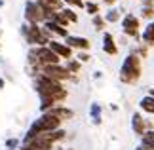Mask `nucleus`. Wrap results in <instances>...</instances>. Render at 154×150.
Instances as JSON below:
<instances>
[{"label": "nucleus", "mask_w": 154, "mask_h": 150, "mask_svg": "<svg viewBox=\"0 0 154 150\" xmlns=\"http://www.w3.org/2000/svg\"><path fill=\"white\" fill-rule=\"evenodd\" d=\"M59 127H63L61 120H59L57 116H53L51 112H44V114H40V116L31 124V127L27 129V133L23 135V139H21V145H27V142L31 139H34L36 135L50 133V131L59 129Z\"/></svg>", "instance_id": "1"}, {"label": "nucleus", "mask_w": 154, "mask_h": 150, "mask_svg": "<svg viewBox=\"0 0 154 150\" xmlns=\"http://www.w3.org/2000/svg\"><path fill=\"white\" fill-rule=\"evenodd\" d=\"M32 86H34V91L38 95H50V97H53L59 105L69 97L67 87H65L61 82H55V80H51V78L44 76V74L34 76L32 78Z\"/></svg>", "instance_id": "2"}, {"label": "nucleus", "mask_w": 154, "mask_h": 150, "mask_svg": "<svg viewBox=\"0 0 154 150\" xmlns=\"http://www.w3.org/2000/svg\"><path fill=\"white\" fill-rule=\"evenodd\" d=\"M141 74H143V59L135 53H128V57L122 61L120 67V82L133 86V84L139 82Z\"/></svg>", "instance_id": "3"}, {"label": "nucleus", "mask_w": 154, "mask_h": 150, "mask_svg": "<svg viewBox=\"0 0 154 150\" xmlns=\"http://www.w3.org/2000/svg\"><path fill=\"white\" fill-rule=\"evenodd\" d=\"M21 36L27 42L29 46H48L51 40V34L46 31L42 25H36V23H23L21 25Z\"/></svg>", "instance_id": "4"}, {"label": "nucleus", "mask_w": 154, "mask_h": 150, "mask_svg": "<svg viewBox=\"0 0 154 150\" xmlns=\"http://www.w3.org/2000/svg\"><path fill=\"white\" fill-rule=\"evenodd\" d=\"M122 32L126 34L128 38H135V40H139L141 36V19L137 15H133V14H124L122 15ZM141 42V40H139Z\"/></svg>", "instance_id": "5"}, {"label": "nucleus", "mask_w": 154, "mask_h": 150, "mask_svg": "<svg viewBox=\"0 0 154 150\" xmlns=\"http://www.w3.org/2000/svg\"><path fill=\"white\" fill-rule=\"evenodd\" d=\"M38 74H44V76H48L51 78V80H55V82H65V80H70V72L67 69H65V65H46V67H40V72Z\"/></svg>", "instance_id": "6"}, {"label": "nucleus", "mask_w": 154, "mask_h": 150, "mask_svg": "<svg viewBox=\"0 0 154 150\" xmlns=\"http://www.w3.org/2000/svg\"><path fill=\"white\" fill-rule=\"evenodd\" d=\"M25 21L36 23V25H42L44 23V14H42V10H40L36 0H27L25 2Z\"/></svg>", "instance_id": "7"}, {"label": "nucleus", "mask_w": 154, "mask_h": 150, "mask_svg": "<svg viewBox=\"0 0 154 150\" xmlns=\"http://www.w3.org/2000/svg\"><path fill=\"white\" fill-rule=\"evenodd\" d=\"M149 129H154L150 120H146L141 112H133V116H131V131L137 137H141L145 131H149Z\"/></svg>", "instance_id": "8"}, {"label": "nucleus", "mask_w": 154, "mask_h": 150, "mask_svg": "<svg viewBox=\"0 0 154 150\" xmlns=\"http://www.w3.org/2000/svg\"><path fill=\"white\" fill-rule=\"evenodd\" d=\"M65 44H67L70 50H78V51H90L91 47V42L84 38V36H78V34H69L67 38H63Z\"/></svg>", "instance_id": "9"}, {"label": "nucleus", "mask_w": 154, "mask_h": 150, "mask_svg": "<svg viewBox=\"0 0 154 150\" xmlns=\"http://www.w3.org/2000/svg\"><path fill=\"white\" fill-rule=\"evenodd\" d=\"M48 47L55 53V55L59 57V59H70L72 57V50L65 44V42H59V40H50V44H48Z\"/></svg>", "instance_id": "10"}, {"label": "nucleus", "mask_w": 154, "mask_h": 150, "mask_svg": "<svg viewBox=\"0 0 154 150\" xmlns=\"http://www.w3.org/2000/svg\"><path fill=\"white\" fill-rule=\"evenodd\" d=\"M103 51L106 55H116L118 53V44H116V38L112 36V32H103Z\"/></svg>", "instance_id": "11"}, {"label": "nucleus", "mask_w": 154, "mask_h": 150, "mask_svg": "<svg viewBox=\"0 0 154 150\" xmlns=\"http://www.w3.org/2000/svg\"><path fill=\"white\" fill-rule=\"evenodd\" d=\"M50 112L53 114V116H57L59 120H61V122L74 118V110H72V109H69V106H67V105H63V103H61V105H55Z\"/></svg>", "instance_id": "12"}, {"label": "nucleus", "mask_w": 154, "mask_h": 150, "mask_svg": "<svg viewBox=\"0 0 154 150\" xmlns=\"http://www.w3.org/2000/svg\"><path fill=\"white\" fill-rule=\"evenodd\" d=\"M139 40L143 42V44H146L149 47H152V46H154V19H152V21H149V23L145 25V29L141 31Z\"/></svg>", "instance_id": "13"}, {"label": "nucleus", "mask_w": 154, "mask_h": 150, "mask_svg": "<svg viewBox=\"0 0 154 150\" xmlns=\"http://www.w3.org/2000/svg\"><path fill=\"white\" fill-rule=\"evenodd\" d=\"M42 27H44L50 34H55V36H59V38H67V36H69V29H63L61 25H57L55 21H44Z\"/></svg>", "instance_id": "14"}, {"label": "nucleus", "mask_w": 154, "mask_h": 150, "mask_svg": "<svg viewBox=\"0 0 154 150\" xmlns=\"http://www.w3.org/2000/svg\"><path fill=\"white\" fill-rule=\"evenodd\" d=\"M103 19H105V23L109 25V23H118L122 19V10L120 8H114V6H110L109 10H106V14L103 15Z\"/></svg>", "instance_id": "15"}, {"label": "nucleus", "mask_w": 154, "mask_h": 150, "mask_svg": "<svg viewBox=\"0 0 154 150\" xmlns=\"http://www.w3.org/2000/svg\"><path fill=\"white\" fill-rule=\"evenodd\" d=\"M139 109L143 110L145 114H150V116H154V97H150V95L146 93L145 97L139 101Z\"/></svg>", "instance_id": "16"}, {"label": "nucleus", "mask_w": 154, "mask_h": 150, "mask_svg": "<svg viewBox=\"0 0 154 150\" xmlns=\"http://www.w3.org/2000/svg\"><path fill=\"white\" fill-rule=\"evenodd\" d=\"M139 139H141V145H139V146H143L145 150H152V148H154V129L145 131V133L141 135Z\"/></svg>", "instance_id": "17"}, {"label": "nucleus", "mask_w": 154, "mask_h": 150, "mask_svg": "<svg viewBox=\"0 0 154 150\" xmlns=\"http://www.w3.org/2000/svg\"><path fill=\"white\" fill-rule=\"evenodd\" d=\"M65 69H67L70 74H80V70H82V63H80L76 57L65 59Z\"/></svg>", "instance_id": "18"}, {"label": "nucleus", "mask_w": 154, "mask_h": 150, "mask_svg": "<svg viewBox=\"0 0 154 150\" xmlns=\"http://www.w3.org/2000/svg\"><path fill=\"white\" fill-rule=\"evenodd\" d=\"M101 112H103V109H101V105L99 103H91L90 105V118H91V122L95 124V125H99L101 124Z\"/></svg>", "instance_id": "19"}, {"label": "nucleus", "mask_w": 154, "mask_h": 150, "mask_svg": "<svg viewBox=\"0 0 154 150\" xmlns=\"http://www.w3.org/2000/svg\"><path fill=\"white\" fill-rule=\"evenodd\" d=\"M61 14L67 17V21L72 25V23H78V14L74 11V8H69V6H65V8L61 10Z\"/></svg>", "instance_id": "20"}, {"label": "nucleus", "mask_w": 154, "mask_h": 150, "mask_svg": "<svg viewBox=\"0 0 154 150\" xmlns=\"http://www.w3.org/2000/svg\"><path fill=\"white\" fill-rule=\"evenodd\" d=\"M84 10L86 14H90L91 17L99 14V2H95V0H86L84 2Z\"/></svg>", "instance_id": "21"}, {"label": "nucleus", "mask_w": 154, "mask_h": 150, "mask_svg": "<svg viewBox=\"0 0 154 150\" xmlns=\"http://www.w3.org/2000/svg\"><path fill=\"white\" fill-rule=\"evenodd\" d=\"M149 50H150V47L146 46V44H143V42H141V44H137V46H135L133 50H131V53H135V55H139L141 59H145L146 55H149Z\"/></svg>", "instance_id": "22"}, {"label": "nucleus", "mask_w": 154, "mask_h": 150, "mask_svg": "<svg viewBox=\"0 0 154 150\" xmlns=\"http://www.w3.org/2000/svg\"><path fill=\"white\" fill-rule=\"evenodd\" d=\"M19 146H21V139H17V137H10V139H6V142H4L6 150H17Z\"/></svg>", "instance_id": "23"}, {"label": "nucleus", "mask_w": 154, "mask_h": 150, "mask_svg": "<svg viewBox=\"0 0 154 150\" xmlns=\"http://www.w3.org/2000/svg\"><path fill=\"white\" fill-rule=\"evenodd\" d=\"M141 17L146 21L154 19V6H141Z\"/></svg>", "instance_id": "24"}, {"label": "nucleus", "mask_w": 154, "mask_h": 150, "mask_svg": "<svg viewBox=\"0 0 154 150\" xmlns=\"http://www.w3.org/2000/svg\"><path fill=\"white\" fill-rule=\"evenodd\" d=\"M91 23H93V27H95L97 31H105V27H106V23H105V19H103L101 14L93 15V17H91Z\"/></svg>", "instance_id": "25"}, {"label": "nucleus", "mask_w": 154, "mask_h": 150, "mask_svg": "<svg viewBox=\"0 0 154 150\" xmlns=\"http://www.w3.org/2000/svg\"><path fill=\"white\" fill-rule=\"evenodd\" d=\"M51 21H55L57 25H61L63 29H69V27H70V23L67 21V17H65V15L61 14V11H57V14L53 15V19H51Z\"/></svg>", "instance_id": "26"}, {"label": "nucleus", "mask_w": 154, "mask_h": 150, "mask_svg": "<svg viewBox=\"0 0 154 150\" xmlns=\"http://www.w3.org/2000/svg\"><path fill=\"white\" fill-rule=\"evenodd\" d=\"M84 2L86 0H63L65 6H69V8H80V10H84Z\"/></svg>", "instance_id": "27"}, {"label": "nucleus", "mask_w": 154, "mask_h": 150, "mask_svg": "<svg viewBox=\"0 0 154 150\" xmlns=\"http://www.w3.org/2000/svg\"><path fill=\"white\" fill-rule=\"evenodd\" d=\"M76 59H78L80 63H88L91 59V55H90V51H78L76 53Z\"/></svg>", "instance_id": "28"}, {"label": "nucleus", "mask_w": 154, "mask_h": 150, "mask_svg": "<svg viewBox=\"0 0 154 150\" xmlns=\"http://www.w3.org/2000/svg\"><path fill=\"white\" fill-rule=\"evenodd\" d=\"M93 78H95V80H101V78H103V72H101V70H95V72H93Z\"/></svg>", "instance_id": "29"}, {"label": "nucleus", "mask_w": 154, "mask_h": 150, "mask_svg": "<svg viewBox=\"0 0 154 150\" xmlns=\"http://www.w3.org/2000/svg\"><path fill=\"white\" fill-rule=\"evenodd\" d=\"M103 2H105V4L110 8V6H114V4H116V0H103Z\"/></svg>", "instance_id": "30"}, {"label": "nucleus", "mask_w": 154, "mask_h": 150, "mask_svg": "<svg viewBox=\"0 0 154 150\" xmlns=\"http://www.w3.org/2000/svg\"><path fill=\"white\" fill-rule=\"evenodd\" d=\"M110 110L112 112H118V105H110Z\"/></svg>", "instance_id": "31"}, {"label": "nucleus", "mask_w": 154, "mask_h": 150, "mask_svg": "<svg viewBox=\"0 0 154 150\" xmlns=\"http://www.w3.org/2000/svg\"><path fill=\"white\" fill-rule=\"evenodd\" d=\"M4 86H6V82L2 80V78H0V89H4Z\"/></svg>", "instance_id": "32"}, {"label": "nucleus", "mask_w": 154, "mask_h": 150, "mask_svg": "<svg viewBox=\"0 0 154 150\" xmlns=\"http://www.w3.org/2000/svg\"><path fill=\"white\" fill-rule=\"evenodd\" d=\"M149 95H150V97H154V87H150V89H149Z\"/></svg>", "instance_id": "33"}, {"label": "nucleus", "mask_w": 154, "mask_h": 150, "mask_svg": "<svg viewBox=\"0 0 154 150\" xmlns=\"http://www.w3.org/2000/svg\"><path fill=\"white\" fill-rule=\"evenodd\" d=\"M6 6V0H0V8H4Z\"/></svg>", "instance_id": "34"}, {"label": "nucleus", "mask_w": 154, "mask_h": 150, "mask_svg": "<svg viewBox=\"0 0 154 150\" xmlns=\"http://www.w3.org/2000/svg\"><path fill=\"white\" fill-rule=\"evenodd\" d=\"M135 150H145V148H143V146H137V148H135Z\"/></svg>", "instance_id": "35"}, {"label": "nucleus", "mask_w": 154, "mask_h": 150, "mask_svg": "<svg viewBox=\"0 0 154 150\" xmlns=\"http://www.w3.org/2000/svg\"><path fill=\"white\" fill-rule=\"evenodd\" d=\"M0 32H2V25H0Z\"/></svg>", "instance_id": "36"}, {"label": "nucleus", "mask_w": 154, "mask_h": 150, "mask_svg": "<svg viewBox=\"0 0 154 150\" xmlns=\"http://www.w3.org/2000/svg\"><path fill=\"white\" fill-rule=\"evenodd\" d=\"M0 50H2V44H0Z\"/></svg>", "instance_id": "37"}, {"label": "nucleus", "mask_w": 154, "mask_h": 150, "mask_svg": "<svg viewBox=\"0 0 154 150\" xmlns=\"http://www.w3.org/2000/svg\"><path fill=\"white\" fill-rule=\"evenodd\" d=\"M67 150H72V148H67Z\"/></svg>", "instance_id": "38"}, {"label": "nucleus", "mask_w": 154, "mask_h": 150, "mask_svg": "<svg viewBox=\"0 0 154 150\" xmlns=\"http://www.w3.org/2000/svg\"><path fill=\"white\" fill-rule=\"evenodd\" d=\"M152 150H154V148H152Z\"/></svg>", "instance_id": "39"}]
</instances>
